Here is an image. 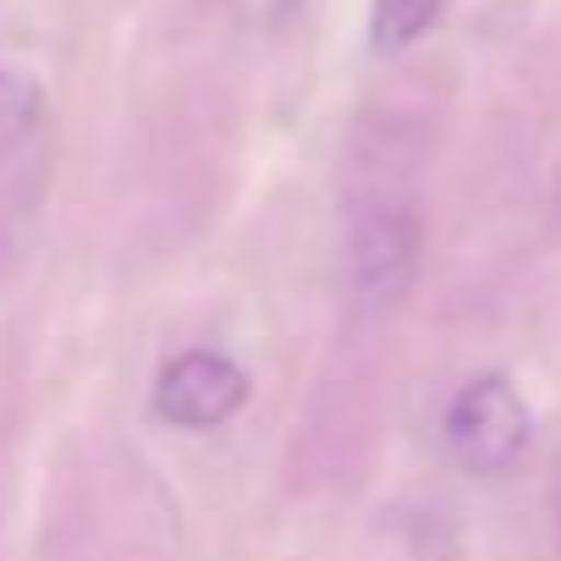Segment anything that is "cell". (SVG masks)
Wrapping results in <instances>:
<instances>
[{
	"mask_svg": "<svg viewBox=\"0 0 561 561\" xmlns=\"http://www.w3.org/2000/svg\"><path fill=\"white\" fill-rule=\"evenodd\" d=\"M413 264H419V231H413L408 209L375 204L353 220V287L369 309L402 304Z\"/></svg>",
	"mask_w": 561,
	"mask_h": 561,
	"instance_id": "3",
	"label": "cell"
},
{
	"mask_svg": "<svg viewBox=\"0 0 561 561\" xmlns=\"http://www.w3.org/2000/svg\"><path fill=\"white\" fill-rule=\"evenodd\" d=\"M440 435L451 446V457L479 473V479H501L523 462L528 440H534V413L523 402V391L490 369V375H473L451 402H446V419H440Z\"/></svg>",
	"mask_w": 561,
	"mask_h": 561,
	"instance_id": "1",
	"label": "cell"
},
{
	"mask_svg": "<svg viewBox=\"0 0 561 561\" xmlns=\"http://www.w3.org/2000/svg\"><path fill=\"white\" fill-rule=\"evenodd\" d=\"M248 402V369L215 347L176 353L154 380V413L171 430H220Z\"/></svg>",
	"mask_w": 561,
	"mask_h": 561,
	"instance_id": "2",
	"label": "cell"
},
{
	"mask_svg": "<svg viewBox=\"0 0 561 561\" xmlns=\"http://www.w3.org/2000/svg\"><path fill=\"white\" fill-rule=\"evenodd\" d=\"M39 111H45V94H39L34 78L0 72V149L18 144V138H28L34 122H39Z\"/></svg>",
	"mask_w": 561,
	"mask_h": 561,
	"instance_id": "5",
	"label": "cell"
},
{
	"mask_svg": "<svg viewBox=\"0 0 561 561\" xmlns=\"http://www.w3.org/2000/svg\"><path fill=\"white\" fill-rule=\"evenodd\" d=\"M440 7H446V0H375V12H369V45L380 56H397V50L419 45L440 23Z\"/></svg>",
	"mask_w": 561,
	"mask_h": 561,
	"instance_id": "4",
	"label": "cell"
}]
</instances>
